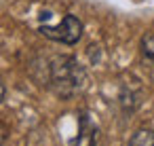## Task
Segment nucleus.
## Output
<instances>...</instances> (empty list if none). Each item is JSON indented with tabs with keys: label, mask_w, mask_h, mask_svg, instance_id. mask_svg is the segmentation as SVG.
<instances>
[{
	"label": "nucleus",
	"mask_w": 154,
	"mask_h": 146,
	"mask_svg": "<svg viewBox=\"0 0 154 146\" xmlns=\"http://www.w3.org/2000/svg\"><path fill=\"white\" fill-rule=\"evenodd\" d=\"M47 87L61 100H70L87 87V70L74 55H55L49 59Z\"/></svg>",
	"instance_id": "obj_1"
},
{
	"label": "nucleus",
	"mask_w": 154,
	"mask_h": 146,
	"mask_svg": "<svg viewBox=\"0 0 154 146\" xmlns=\"http://www.w3.org/2000/svg\"><path fill=\"white\" fill-rule=\"evenodd\" d=\"M139 102H141V91H139V89H133V87H129V85H122V87H120L118 104H120V108H122L125 114H133V112L137 110Z\"/></svg>",
	"instance_id": "obj_4"
},
{
	"label": "nucleus",
	"mask_w": 154,
	"mask_h": 146,
	"mask_svg": "<svg viewBox=\"0 0 154 146\" xmlns=\"http://www.w3.org/2000/svg\"><path fill=\"white\" fill-rule=\"evenodd\" d=\"M5 93H7V87H5L2 78H0V104H2V100H5Z\"/></svg>",
	"instance_id": "obj_8"
},
{
	"label": "nucleus",
	"mask_w": 154,
	"mask_h": 146,
	"mask_svg": "<svg viewBox=\"0 0 154 146\" xmlns=\"http://www.w3.org/2000/svg\"><path fill=\"white\" fill-rule=\"evenodd\" d=\"M7 138H9V127H7L2 121H0V146L7 142Z\"/></svg>",
	"instance_id": "obj_7"
},
{
	"label": "nucleus",
	"mask_w": 154,
	"mask_h": 146,
	"mask_svg": "<svg viewBox=\"0 0 154 146\" xmlns=\"http://www.w3.org/2000/svg\"><path fill=\"white\" fill-rule=\"evenodd\" d=\"M139 49H141V55L146 62L154 64V30H148L141 40H139Z\"/></svg>",
	"instance_id": "obj_6"
},
{
	"label": "nucleus",
	"mask_w": 154,
	"mask_h": 146,
	"mask_svg": "<svg viewBox=\"0 0 154 146\" xmlns=\"http://www.w3.org/2000/svg\"><path fill=\"white\" fill-rule=\"evenodd\" d=\"M129 146H154V131L148 127H139L133 135Z\"/></svg>",
	"instance_id": "obj_5"
},
{
	"label": "nucleus",
	"mask_w": 154,
	"mask_h": 146,
	"mask_svg": "<svg viewBox=\"0 0 154 146\" xmlns=\"http://www.w3.org/2000/svg\"><path fill=\"white\" fill-rule=\"evenodd\" d=\"M82 21L76 15H63V19L57 26H40L38 32L42 36H47L49 40L55 43H63V45H76L82 38Z\"/></svg>",
	"instance_id": "obj_2"
},
{
	"label": "nucleus",
	"mask_w": 154,
	"mask_h": 146,
	"mask_svg": "<svg viewBox=\"0 0 154 146\" xmlns=\"http://www.w3.org/2000/svg\"><path fill=\"white\" fill-rule=\"evenodd\" d=\"M97 125L89 114H80V127L76 138L70 142V146H97Z\"/></svg>",
	"instance_id": "obj_3"
}]
</instances>
